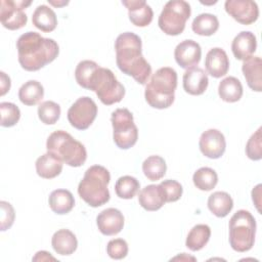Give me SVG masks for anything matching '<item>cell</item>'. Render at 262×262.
<instances>
[{"instance_id": "cell-24", "label": "cell", "mask_w": 262, "mask_h": 262, "mask_svg": "<svg viewBox=\"0 0 262 262\" xmlns=\"http://www.w3.org/2000/svg\"><path fill=\"white\" fill-rule=\"evenodd\" d=\"M33 25L42 32L49 33L55 30L57 17L55 12L47 5H39L32 15Z\"/></svg>"}, {"instance_id": "cell-35", "label": "cell", "mask_w": 262, "mask_h": 262, "mask_svg": "<svg viewBox=\"0 0 262 262\" xmlns=\"http://www.w3.org/2000/svg\"><path fill=\"white\" fill-rule=\"evenodd\" d=\"M38 117L46 125L55 124L60 117V106L52 100H46L38 106Z\"/></svg>"}, {"instance_id": "cell-19", "label": "cell", "mask_w": 262, "mask_h": 262, "mask_svg": "<svg viewBox=\"0 0 262 262\" xmlns=\"http://www.w3.org/2000/svg\"><path fill=\"white\" fill-rule=\"evenodd\" d=\"M257 40L254 33L243 31L238 33L231 43V50L234 57L238 60H246L253 56L256 51Z\"/></svg>"}, {"instance_id": "cell-11", "label": "cell", "mask_w": 262, "mask_h": 262, "mask_svg": "<svg viewBox=\"0 0 262 262\" xmlns=\"http://www.w3.org/2000/svg\"><path fill=\"white\" fill-rule=\"evenodd\" d=\"M31 1L1 0L0 20L4 28L14 31L27 25L28 16L24 9L31 5Z\"/></svg>"}, {"instance_id": "cell-30", "label": "cell", "mask_w": 262, "mask_h": 262, "mask_svg": "<svg viewBox=\"0 0 262 262\" xmlns=\"http://www.w3.org/2000/svg\"><path fill=\"white\" fill-rule=\"evenodd\" d=\"M191 29L200 36H211L219 29V20L214 14L201 13L192 20Z\"/></svg>"}, {"instance_id": "cell-28", "label": "cell", "mask_w": 262, "mask_h": 262, "mask_svg": "<svg viewBox=\"0 0 262 262\" xmlns=\"http://www.w3.org/2000/svg\"><path fill=\"white\" fill-rule=\"evenodd\" d=\"M44 96V88L40 82L30 80L23 84L18 90V98L25 105H35Z\"/></svg>"}, {"instance_id": "cell-26", "label": "cell", "mask_w": 262, "mask_h": 262, "mask_svg": "<svg viewBox=\"0 0 262 262\" xmlns=\"http://www.w3.org/2000/svg\"><path fill=\"white\" fill-rule=\"evenodd\" d=\"M218 94L223 101L236 102L243 96V85L237 78L226 77L219 83Z\"/></svg>"}, {"instance_id": "cell-20", "label": "cell", "mask_w": 262, "mask_h": 262, "mask_svg": "<svg viewBox=\"0 0 262 262\" xmlns=\"http://www.w3.org/2000/svg\"><path fill=\"white\" fill-rule=\"evenodd\" d=\"M242 71L248 86L257 92L262 91V60L260 56H251L244 60Z\"/></svg>"}, {"instance_id": "cell-34", "label": "cell", "mask_w": 262, "mask_h": 262, "mask_svg": "<svg viewBox=\"0 0 262 262\" xmlns=\"http://www.w3.org/2000/svg\"><path fill=\"white\" fill-rule=\"evenodd\" d=\"M98 69V64L93 60H82L78 63L75 70V78L77 83L85 88L89 89L90 80L92 78V75L94 72Z\"/></svg>"}, {"instance_id": "cell-2", "label": "cell", "mask_w": 262, "mask_h": 262, "mask_svg": "<svg viewBox=\"0 0 262 262\" xmlns=\"http://www.w3.org/2000/svg\"><path fill=\"white\" fill-rule=\"evenodd\" d=\"M16 49L20 67L29 72L39 71L52 62L59 53L58 44L53 39L31 31L19 36Z\"/></svg>"}, {"instance_id": "cell-1", "label": "cell", "mask_w": 262, "mask_h": 262, "mask_svg": "<svg viewBox=\"0 0 262 262\" xmlns=\"http://www.w3.org/2000/svg\"><path fill=\"white\" fill-rule=\"evenodd\" d=\"M141 48V39L132 32L120 34L115 42L116 62L120 71L144 85L151 75V67L142 55Z\"/></svg>"}, {"instance_id": "cell-33", "label": "cell", "mask_w": 262, "mask_h": 262, "mask_svg": "<svg viewBox=\"0 0 262 262\" xmlns=\"http://www.w3.org/2000/svg\"><path fill=\"white\" fill-rule=\"evenodd\" d=\"M140 188V183L139 181L129 175H125L120 177L115 184V191L116 194L125 200H130L136 195Z\"/></svg>"}, {"instance_id": "cell-40", "label": "cell", "mask_w": 262, "mask_h": 262, "mask_svg": "<svg viewBox=\"0 0 262 262\" xmlns=\"http://www.w3.org/2000/svg\"><path fill=\"white\" fill-rule=\"evenodd\" d=\"M0 207H1L0 228H1V231H5V230L9 229L12 226V224L14 222L15 213H14L13 207L8 202L1 201L0 202Z\"/></svg>"}, {"instance_id": "cell-43", "label": "cell", "mask_w": 262, "mask_h": 262, "mask_svg": "<svg viewBox=\"0 0 262 262\" xmlns=\"http://www.w3.org/2000/svg\"><path fill=\"white\" fill-rule=\"evenodd\" d=\"M33 261H56V259L50 255V253L46 251H39L36 255L32 258Z\"/></svg>"}, {"instance_id": "cell-18", "label": "cell", "mask_w": 262, "mask_h": 262, "mask_svg": "<svg viewBox=\"0 0 262 262\" xmlns=\"http://www.w3.org/2000/svg\"><path fill=\"white\" fill-rule=\"evenodd\" d=\"M208 84L209 79L207 73L199 67L187 69L183 74V89L190 95L203 94Z\"/></svg>"}, {"instance_id": "cell-8", "label": "cell", "mask_w": 262, "mask_h": 262, "mask_svg": "<svg viewBox=\"0 0 262 262\" xmlns=\"http://www.w3.org/2000/svg\"><path fill=\"white\" fill-rule=\"evenodd\" d=\"M191 13L190 5L184 0L168 1L158 20L160 29L169 36H177L185 29L186 20Z\"/></svg>"}, {"instance_id": "cell-32", "label": "cell", "mask_w": 262, "mask_h": 262, "mask_svg": "<svg viewBox=\"0 0 262 262\" xmlns=\"http://www.w3.org/2000/svg\"><path fill=\"white\" fill-rule=\"evenodd\" d=\"M192 181L194 186L200 190L209 191L216 186L218 182V175L212 168L202 167L194 172Z\"/></svg>"}, {"instance_id": "cell-44", "label": "cell", "mask_w": 262, "mask_h": 262, "mask_svg": "<svg viewBox=\"0 0 262 262\" xmlns=\"http://www.w3.org/2000/svg\"><path fill=\"white\" fill-rule=\"evenodd\" d=\"M178 259H180V260H195V258L194 257H191V256H186V254L185 253H182L181 255H179V256H177V257H174L173 259H171V260H178Z\"/></svg>"}, {"instance_id": "cell-17", "label": "cell", "mask_w": 262, "mask_h": 262, "mask_svg": "<svg viewBox=\"0 0 262 262\" xmlns=\"http://www.w3.org/2000/svg\"><path fill=\"white\" fill-rule=\"evenodd\" d=\"M206 71L213 78L225 76L229 69V59L226 52L220 47H214L209 50L205 59Z\"/></svg>"}, {"instance_id": "cell-7", "label": "cell", "mask_w": 262, "mask_h": 262, "mask_svg": "<svg viewBox=\"0 0 262 262\" xmlns=\"http://www.w3.org/2000/svg\"><path fill=\"white\" fill-rule=\"evenodd\" d=\"M89 90L94 91L105 105L120 102L125 95V88L117 80L115 74L110 69L101 67H98L92 75Z\"/></svg>"}, {"instance_id": "cell-3", "label": "cell", "mask_w": 262, "mask_h": 262, "mask_svg": "<svg viewBox=\"0 0 262 262\" xmlns=\"http://www.w3.org/2000/svg\"><path fill=\"white\" fill-rule=\"evenodd\" d=\"M176 87V71L170 67L161 68L152 74L145 86V100L151 107L167 108L174 102Z\"/></svg>"}, {"instance_id": "cell-14", "label": "cell", "mask_w": 262, "mask_h": 262, "mask_svg": "<svg viewBox=\"0 0 262 262\" xmlns=\"http://www.w3.org/2000/svg\"><path fill=\"white\" fill-rule=\"evenodd\" d=\"M174 57L178 66L182 69L195 67L202 57V48L200 44L191 39L180 42L174 50Z\"/></svg>"}, {"instance_id": "cell-31", "label": "cell", "mask_w": 262, "mask_h": 262, "mask_svg": "<svg viewBox=\"0 0 262 262\" xmlns=\"http://www.w3.org/2000/svg\"><path fill=\"white\" fill-rule=\"evenodd\" d=\"M142 171L148 180L157 181L166 174L167 165L162 157L149 156L142 163Z\"/></svg>"}, {"instance_id": "cell-23", "label": "cell", "mask_w": 262, "mask_h": 262, "mask_svg": "<svg viewBox=\"0 0 262 262\" xmlns=\"http://www.w3.org/2000/svg\"><path fill=\"white\" fill-rule=\"evenodd\" d=\"M51 245L57 254L68 256L77 250L78 241L71 230L62 228L54 232L51 238Z\"/></svg>"}, {"instance_id": "cell-10", "label": "cell", "mask_w": 262, "mask_h": 262, "mask_svg": "<svg viewBox=\"0 0 262 262\" xmlns=\"http://www.w3.org/2000/svg\"><path fill=\"white\" fill-rule=\"evenodd\" d=\"M97 116V105L88 96L78 98L68 111L70 124L78 130H86L94 122Z\"/></svg>"}, {"instance_id": "cell-39", "label": "cell", "mask_w": 262, "mask_h": 262, "mask_svg": "<svg viewBox=\"0 0 262 262\" xmlns=\"http://www.w3.org/2000/svg\"><path fill=\"white\" fill-rule=\"evenodd\" d=\"M107 255L115 260H121L128 254V244L123 238H114L107 243Z\"/></svg>"}, {"instance_id": "cell-29", "label": "cell", "mask_w": 262, "mask_h": 262, "mask_svg": "<svg viewBox=\"0 0 262 262\" xmlns=\"http://www.w3.org/2000/svg\"><path fill=\"white\" fill-rule=\"evenodd\" d=\"M210 236L211 228L207 224H196L189 230L185 246L190 251H200L208 244Z\"/></svg>"}, {"instance_id": "cell-9", "label": "cell", "mask_w": 262, "mask_h": 262, "mask_svg": "<svg viewBox=\"0 0 262 262\" xmlns=\"http://www.w3.org/2000/svg\"><path fill=\"white\" fill-rule=\"evenodd\" d=\"M113 138L121 149L132 147L138 139V129L134 123L133 115L128 108H117L112 113Z\"/></svg>"}, {"instance_id": "cell-36", "label": "cell", "mask_w": 262, "mask_h": 262, "mask_svg": "<svg viewBox=\"0 0 262 262\" xmlns=\"http://www.w3.org/2000/svg\"><path fill=\"white\" fill-rule=\"evenodd\" d=\"M1 112V122L2 127H12L14 126L20 118V111L12 102H1L0 103Z\"/></svg>"}, {"instance_id": "cell-6", "label": "cell", "mask_w": 262, "mask_h": 262, "mask_svg": "<svg viewBox=\"0 0 262 262\" xmlns=\"http://www.w3.org/2000/svg\"><path fill=\"white\" fill-rule=\"evenodd\" d=\"M229 244L239 253L251 250L255 243L256 220L246 210H238L229 220Z\"/></svg>"}, {"instance_id": "cell-42", "label": "cell", "mask_w": 262, "mask_h": 262, "mask_svg": "<svg viewBox=\"0 0 262 262\" xmlns=\"http://www.w3.org/2000/svg\"><path fill=\"white\" fill-rule=\"evenodd\" d=\"M261 184H258L257 186H255L252 190V200L258 210L259 213H261V209H260V205H261Z\"/></svg>"}, {"instance_id": "cell-41", "label": "cell", "mask_w": 262, "mask_h": 262, "mask_svg": "<svg viewBox=\"0 0 262 262\" xmlns=\"http://www.w3.org/2000/svg\"><path fill=\"white\" fill-rule=\"evenodd\" d=\"M10 85H11L10 78L4 72H0V87H1L0 95L1 96L5 95L9 91Z\"/></svg>"}, {"instance_id": "cell-45", "label": "cell", "mask_w": 262, "mask_h": 262, "mask_svg": "<svg viewBox=\"0 0 262 262\" xmlns=\"http://www.w3.org/2000/svg\"><path fill=\"white\" fill-rule=\"evenodd\" d=\"M48 2L53 5V6H57V7H60V6H64L67 4H69V1H52V0H48Z\"/></svg>"}, {"instance_id": "cell-38", "label": "cell", "mask_w": 262, "mask_h": 262, "mask_svg": "<svg viewBox=\"0 0 262 262\" xmlns=\"http://www.w3.org/2000/svg\"><path fill=\"white\" fill-rule=\"evenodd\" d=\"M262 128L259 127L258 130L251 135L247 144H246V155L249 159L253 161H259L262 159Z\"/></svg>"}, {"instance_id": "cell-15", "label": "cell", "mask_w": 262, "mask_h": 262, "mask_svg": "<svg viewBox=\"0 0 262 262\" xmlns=\"http://www.w3.org/2000/svg\"><path fill=\"white\" fill-rule=\"evenodd\" d=\"M96 224L103 235H115L123 229L124 216L120 210L107 208L97 215Z\"/></svg>"}, {"instance_id": "cell-12", "label": "cell", "mask_w": 262, "mask_h": 262, "mask_svg": "<svg viewBox=\"0 0 262 262\" xmlns=\"http://www.w3.org/2000/svg\"><path fill=\"white\" fill-rule=\"evenodd\" d=\"M224 7L225 11L242 25H251L259 16L258 5L251 0H226Z\"/></svg>"}, {"instance_id": "cell-13", "label": "cell", "mask_w": 262, "mask_h": 262, "mask_svg": "<svg viewBox=\"0 0 262 262\" xmlns=\"http://www.w3.org/2000/svg\"><path fill=\"white\" fill-rule=\"evenodd\" d=\"M201 152L209 159H219L226 148L225 137L217 129H208L202 133L199 141Z\"/></svg>"}, {"instance_id": "cell-4", "label": "cell", "mask_w": 262, "mask_h": 262, "mask_svg": "<svg viewBox=\"0 0 262 262\" xmlns=\"http://www.w3.org/2000/svg\"><path fill=\"white\" fill-rule=\"evenodd\" d=\"M111 180V174L106 168L100 165L89 167L83 179L78 185L80 198L93 208L100 207L110 201V191L107 185Z\"/></svg>"}, {"instance_id": "cell-21", "label": "cell", "mask_w": 262, "mask_h": 262, "mask_svg": "<svg viewBox=\"0 0 262 262\" xmlns=\"http://www.w3.org/2000/svg\"><path fill=\"white\" fill-rule=\"evenodd\" d=\"M138 202L146 211H157L166 203L159 184H149L142 188L138 194Z\"/></svg>"}, {"instance_id": "cell-5", "label": "cell", "mask_w": 262, "mask_h": 262, "mask_svg": "<svg viewBox=\"0 0 262 262\" xmlns=\"http://www.w3.org/2000/svg\"><path fill=\"white\" fill-rule=\"evenodd\" d=\"M46 148L48 152L71 167H80L87 159L85 146L63 130H56L48 136Z\"/></svg>"}, {"instance_id": "cell-25", "label": "cell", "mask_w": 262, "mask_h": 262, "mask_svg": "<svg viewBox=\"0 0 262 262\" xmlns=\"http://www.w3.org/2000/svg\"><path fill=\"white\" fill-rule=\"evenodd\" d=\"M48 204L54 213L63 215L72 211L75 206V199L70 190L55 189L50 193Z\"/></svg>"}, {"instance_id": "cell-22", "label": "cell", "mask_w": 262, "mask_h": 262, "mask_svg": "<svg viewBox=\"0 0 262 262\" xmlns=\"http://www.w3.org/2000/svg\"><path fill=\"white\" fill-rule=\"evenodd\" d=\"M35 166L37 174L44 179H52L62 171V162L48 151L37 159Z\"/></svg>"}, {"instance_id": "cell-16", "label": "cell", "mask_w": 262, "mask_h": 262, "mask_svg": "<svg viewBox=\"0 0 262 262\" xmlns=\"http://www.w3.org/2000/svg\"><path fill=\"white\" fill-rule=\"evenodd\" d=\"M122 4L128 9L130 21L136 27L148 26L154 17L151 7L144 0H124Z\"/></svg>"}, {"instance_id": "cell-27", "label": "cell", "mask_w": 262, "mask_h": 262, "mask_svg": "<svg viewBox=\"0 0 262 262\" xmlns=\"http://www.w3.org/2000/svg\"><path fill=\"white\" fill-rule=\"evenodd\" d=\"M209 210L219 218L227 216L233 208L231 196L225 191H215L208 199Z\"/></svg>"}, {"instance_id": "cell-37", "label": "cell", "mask_w": 262, "mask_h": 262, "mask_svg": "<svg viewBox=\"0 0 262 262\" xmlns=\"http://www.w3.org/2000/svg\"><path fill=\"white\" fill-rule=\"evenodd\" d=\"M159 185L162 189V192H163L166 203L176 202L182 195V191H183L182 185L176 180L167 179V180L162 181Z\"/></svg>"}]
</instances>
